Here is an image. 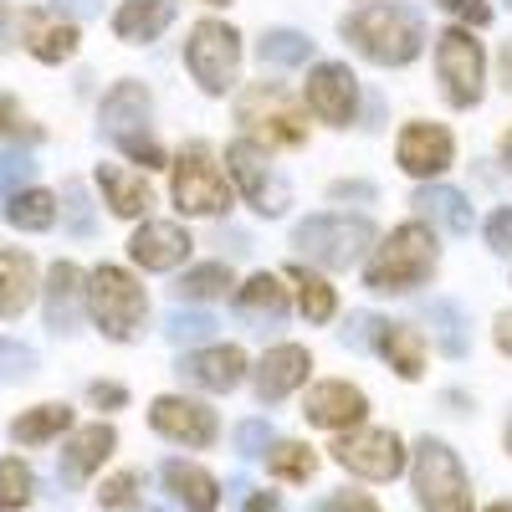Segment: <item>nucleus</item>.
<instances>
[{
  "label": "nucleus",
  "instance_id": "1",
  "mask_svg": "<svg viewBox=\"0 0 512 512\" xmlns=\"http://www.w3.org/2000/svg\"><path fill=\"white\" fill-rule=\"evenodd\" d=\"M436 262H441V246L431 236V226L420 221H405L384 236L364 267V287L369 292H384V297H400V292H415L436 277Z\"/></svg>",
  "mask_w": 512,
  "mask_h": 512
},
{
  "label": "nucleus",
  "instance_id": "2",
  "mask_svg": "<svg viewBox=\"0 0 512 512\" xmlns=\"http://www.w3.org/2000/svg\"><path fill=\"white\" fill-rule=\"evenodd\" d=\"M344 41L379 67H405L425 47V26L410 6H390L384 0V6H364V11L344 16Z\"/></svg>",
  "mask_w": 512,
  "mask_h": 512
},
{
  "label": "nucleus",
  "instance_id": "3",
  "mask_svg": "<svg viewBox=\"0 0 512 512\" xmlns=\"http://www.w3.org/2000/svg\"><path fill=\"white\" fill-rule=\"evenodd\" d=\"M236 118L256 149H297L308 134V123L297 113V103L287 98L282 82H251L236 103Z\"/></svg>",
  "mask_w": 512,
  "mask_h": 512
},
{
  "label": "nucleus",
  "instance_id": "4",
  "mask_svg": "<svg viewBox=\"0 0 512 512\" xmlns=\"http://www.w3.org/2000/svg\"><path fill=\"white\" fill-rule=\"evenodd\" d=\"M98 118H103V134L134 164H149V169L164 164V149H159L154 128H149V88L144 82H118V88L103 98Z\"/></svg>",
  "mask_w": 512,
  "mask_h": 512
},
{
  "label": "nucleus",
  "instance_id": "5",
  "mask_svg": "<svg viewBox=\"0 0 512 512\" xmlns=\"http://www.w3.org/2000/svg\"><path fill=\"white\" fill-rule=\"evenodd\" d=\"M88 313H93V323L108 338L128 344V338L144 328V318H149V292L128 277L123 267H98L88 277Z\"/></svg>",
  "mask_w": 512,
  "mask_h": 512
},
{
  "label": "nucleus",
  "instance_id": "6",
  "mask_svg": "<svg viewBox=\"0 0 512 512\" xmlns=\"http://www.w3.org/2000/svg\"><path fill=\"white\" fill-rule=\"evenodd\" d=\"M169 169H175L169 190H175V205L185 216H221V210H231V180L216 164V154H210V144H185Z\"/></svg>",
  "mask_w": 512,
  "mask_h": 512
},
{
  "label": "nucleus",
  "instance_id": "7",
  "mask_svg": "<svg viewBox=\"0 0 512 512\" xmlns=\"http://www.w3.org/2000/svg\"><path fill=\"white\" fill-rule=\"evenodd\" d=\"M415 497L425 512H472V482L446 441L425 436L415 446Z\"/></svg>",
  "mask_w": 512,
  "mask_h": 512
},
{
  "label": "nucleus",
  "instance_id": "8",
  "mask_svg": "<svg viewBox=\"0 0 512 512\" xmlns=\"http://www.w3.org/2000/svg\"><path fill=\"white\" fill-rule=\"evenodd\" d=\"M369 241H374V226L364 216H313L292 231V246L303 256H313L318 267H333V272L354 267Z\"/></svg>",
  "mask_w": 512,
  "mask_h": 512
},
{
  "label": "nucleus",
  "instance_id": "9",
  "mask_svg": "<svg viewBox=\"0 0 512 512\" xmlns=\"http://www.w3.org/2000/svg\"><path fill=\"white\" fill-rule=\"evenodd\" d=\"M185 67H190V77L200 82L210 98L231 93L236 67H241V36H236V26H226V21H200V26L190 31V41H185Z\"/></svg>",
  "mask_w": 512,
  "mask_h": 512
},
{
  "label": "nucleus",
  "instance_id": "10",
  "mask_svg": "<svg viewBox=\"0 0 512 512\" xmlns=\"http://www.w3.org/2000/svg\"><path fill=\"white\" fill-rule=\"evenodd\" d=\"M482 41L472 31H441L436 36V77H441V93L451 108H472L482 103Z\"/></svg>",
  "mask_w": 512,
  "mask_h": 512
},
{
  "label": "nucleus",
  "instance_id": "11",
  "mask_svg": "<svg viewBox=\"0 0 512 512\" xmlns=\"http://www.w3.org/2000/svg\"><path fill=\"white\" fill-rule=\"evenodd\" d=\"M226 164H231V180H236V190L246 195V205H251V210H262V216H282V210L292 205L287 180L267 164V154L256 149L251 139L231 144V149H226Z\"/></svg>",
  "mask_w": 512,
  "mask_h": 512
},
{
  "label": "nucleus",
  "instance_id": "12",
  "mask_svg": "<svg viewBox=\"0 0 512 512\" xmlns=\"http://www.w3.org/2000/svg\"><path fill=\"white\" fill-rule=\"evenodd\" d=\"M333 461L364 482H395L405 472V441L395 431H354L333 446Z\"/></svg>",
  "mask_w": 512,
  "mask_h": 512
},
{
  "label": "nucleus",
  "instance_id": "13",
  "mask_svg": "<svg viewBox=\"0 0 512 512\" xmlns=\"http://www.w3.org/2000/svg\"><path fill=\"white\" fill-rule=\"evenodd\" d=\"M149 425H154L159 436L180 441V446H216V436H221L216 410H205L190 395H159L149 405Z\"/></svg>",
  "mask_w": 512,
  "mask_h": 512
},
{
  "label": "nucleus",
  "instance_id": "14",
  "mask_svg": "<svg viewBox=\"0 0 512 512\" xmlns=\"http://www.w3.org/2000/svg\"><path fill=\"white\" fill-rule=\"evenodd\" d=\"M395 154H400V169H405V175L436 180V175H446L451 159H456V139H451L446 123H405V134H400Z\"/></svg>",
  "mask_w": 512,
  "mask_h": 512
},
{
  "label": "nucleus",
  "instance_id": "15",
  "mask_svg": "<svg viewBox=\"0 0 512 512\" xmlns=\"http://www.w3.org/2000/svg\"><path fill=\"white\" fill-rule=\"evenodd\" d=\"M308 108L328 123V128H349L354 108H359V82L344 62H318L308 77Z\"/></svg>",
  "mask_w": 512,
  "mask_h": 512
},
{
  "label": "nucleus",
  "instance_id": "16",
  "mask_svg": "<svg viewBox=\"0 0 512 512\" xmlns=\"http://www.w3.org/2000/svg\"><path fill=\"white\" fill-rule=\"evenodd\" d=\"M364 410H369V400L349 379H323L303 400V415H308V425H318V431H349V425L364 420Z\"/></svg>",
  "mask_w": 512,
  "mask_h": 512
},
{
  "label": "nucleus",
  "instance_id": "17",
  "mask_svg": "<svg viewBox=\"0 0 512 512\" xmlns=\"http://www.w3.org/2000/svg\"><path fill=\"white\" fill-rule=\"evenodd\" d=\"M308 374H313V354H308L303 344H277V349L262 354V364H256V374H251V379H256V400L277 405V400H287Z\"/></svg>",
  "mask_w": 512,
  "mask_h": 512
},
{
  "label": "nucleus",
  "instance_id": "18",
  "mask_svg": "<svg viewBox=\"0 0 512 512\" xmlns=\"http://www.w3.org/2000/svg\"><path fill=\"white\" fill-rule=\"evenodd\" d=\"M180 379L195 384V390H216V395H226V390H236V384L246 379V354H241L236 344L195 349V354L180 359Z\"/></svg>",
  "mask_w": 512,
  "mask_h": 512
},
{
  "label": "nucleus",
  "instance_id": "19",
  "mask_svg": "<svg viewBox=\"0 0 512 512\" xmlns=\"http://www.w3.org/2000/svg\"><path fill=\"white\" fill-rule=\"evenodd\" d=\"M128 256L144 267V272H169V267H180L185 256H190V236L185 226L175 221H149L134 231V241H128Z\"/></svg>",
  "mask_w": 512,
  "mask_h": 512
},
{
  "label": "nucleus",
  "instance_id": "20",
  "mask_svg": "<svg viewBox=\"0 0 512 512\" xmlns=\"http://www.w3.org/2000/svg\"><path fill=\"white\" fill-rule=\"evenodd\" d=\"M82 303H88V277H82L72 262H57L47 272V328L52 333H77Z\"/></svg>",
  "mask_w": 512,
  "mask_h": 512
},
{
  "label": "nucleus",
  "instance_id": "21",
  "mask_svg": "<svg viewBox=\"0 0 512 512\" xmlns=\"http://www.w3.org/2000/svg\"><path fill=\"white\" fill-rule=\"evenodd\" d=\"M113 446H118L113 425H88V431H77V436L67 441V451H62V482H67V487L88 482L98 466L113 456Z\"/></svg>",
  "mask_w": 512,
  "mask_h": 512
},
{
  "label": "nucleus",
  "instance_id": "22",
  "mask_svg": "<svg viewBox=\"0 0 512 512\" xmlns=\"http://www.w3.org/2000/svg\"><path fill=\"white\" fill-rule=\"evenodd\" d=\"M21 41L36 62H67L77 52V26L72 21H52L47 11H26L21 16Z\"/></svg>",
  "mask_w": 512,
  "mask_h": 512
},
{
  "label": "nucleus",
  "instance_id": "23",
  "mask_svg": "<svg viewBox=\"0 0 512 512\" xmlns=\"http://www.w3.org/2000/svg\"><path fill=\"white\" fill-rule=\"evenodd\" d=\"M159 477H164L169 497H175L180 507H190V512H216V507H221L216 477H210L205 466H195V461H164Z\"/></svg>",
  "mask_w": 512,
  "mask_h": 512
},
{
  "label": "nucleus",
  "instance_id": "24",
  "mask_svg": "<svg viewBox=\"0 0 512 512\" xmlns=\"http://www.w3.org/2000/svg\"><path fill=\"white\" fill-rule=\"evenodd\" d=\"M169 21H175V0H123L113 11L118 41H134V47H144L159 31H169Z\"/></svg>",
  "mask_w": 512,
  "mask_h": 512
},
{
  "label": "nucleus",
  "instance_id": "25",
  "mask_svg": "<svg viewBox=\"0 0 512 512\" xmlns=\"http://www.w3.org/2000/svg\"><path fill=\"white\" fill-rule=\"evenodd\" d=\"M98 185H103V200H108V210H113V216H123V221L144 216V210L154 205V190H149V180L128 175V169H118V164H98Z\"/></svg>",
  "mask_w": 512,
  "mask_h": 512
},
{
  "label": "nucleus",
  "instance_id": "26",
  "mask_svg": "<svg viewBox=\"0 0 512 512\" xmlns=\"http://www.w3.org/2000/svg\"><path fill=\"white\" fill-rule=\"evenodd\" d=\"M236 308H241V318H251V323H262V328H272V323H282L287 318V287H282V277H272V272H256L241 292H236Z\"/></svg>",
  "mask_w": 512,
  "mask_h": 512
},
{
  "label": "nucleus",
  "instance_id": "27",
  "mask_svg": "<svg viewBox=\"0 0 512 512\" xmlns=\"http://www.w3.org/2000/svg\"><path fill=\"white\" fill-rule=\"evenodd\" d=\"M31 292H36V267H31V256H26V251H11V246H0V318L26 313Z\"/></svg>",
  "mask_w": 512,
  "mask_h": 512
},
{
  "label": "nucleus",
  "instance_id": "28",
  "mask_svg": "<svg viewBox=\"0 0 512 512\" xmlns=\"http://www.w3.org/2000/svg\"><path fill=\"white\" fill-rule=\"evenodd\" d=\"M374 349L395 364L400 379H420L425 374V338L410 323H384L379 338H374Z\"/></svg>",
  "mask_w": 512,
  "mask_h": 512
},
{
  "label": "nucleus",
  "instance_id": "29",
  "mask_svg": "<svg viewBox=\"0 0 512 512\" xmlns=\"http://www.w3.org/2000/svg\"><path fill=\"white\" fill-rule=\"evenodd\" d=\"M410 205L420 210V216H431L436 226H446L451 236H466V231H472V205H466V195L451 190V185H425V190H415Z\"/></svg>",
  "mask_w": 512,
  "mask_h": 512
},
{
  "label": "nucleus",
  "instance_id": "30",
  "mask_svg": "<svg viewBox=\"0 0 512 512\" xmlns=\"http://www.w3.org/2000/svg\"><path fill=\"white\" fill-rule=\"evenodd\" d=\"M6 221L16 231H47L57 221V195L52 190H16L6 205Z\"/></svg>",
  "mask_w": 512,
  "mask_h": 512
},
{
  "label": "nucleus",
  "instance_id": "31",
  "mask_svg": "<svg viewBox=\"0 0 512 512\" xmlns=\"http://www.w3.org/2000/svg\"><path fill=\"white\" fill-rule=\"evenodd\" d=\"M256 57H262L267 67H303L313 57V41L303 31H292V26H277V31H267L262 41H256Z\"/></svg>",
  "mask_w": 512,
  "mask_h": 512
},
{
  "label": "nucleus",
  "instance_id": "32",
  "mask_svg": "<svg viewBox=\"0 0 512 512\" xmlns=\"http://www.w3.org/2000/svg\"><path fill=\"white\" fill-rule=\"evenodd\" d=\"M67 425H72V410H67V405H36V410H26V415L11 425V436H16L21 446H41V441L62 436Z\"/></svg>",
  "mask_w": 512,
  "mask_h": 512
},
{
  "label": "nucleus",
  "instance_id": "33",
  "mask_svg": "<svg viewBox=\"0 0 512 512\" xmlns=\"http://www.w3.org/2000/svg\"><path fill=\"white\" fill-rule=\"evenodd\" d=\"M287 277H292V287H297V308H303V318H308V323H328L333 308H338L333 287H328L318 272H308V267H292Z\"/></svg>",
  "mask_w": 512,
  "mask_h": 512
},
{
  "label": "nucleus",
  "instance_id": "34",
  "mask_svg": "<svg viewBox=\"0 0 512 512\" xmlns=\"http://www.w3.org/2000/svg\"><path fill=\"white\" fill-rule=\"evenodd\" d=\"M425 323L436 328V344H441V354H451V359H461V354H466V313H461L456 303H446V297H436V303H425Z\"/></svg>",
  "mask_w": 512,
  "mask_h": 512
},
{
  "label": "nucleus",
  "instance_id": "35",
  "mask_svg": "<svg viewBox=\"0 0 512 512\" xmlns=\"http://www.w3.org/2000/svg\"><path fill=\"white\" fill-rule=\"evenodd\" d=\"M267 466H272V477H282V482H308L318 472V456L303 441H272L267 446Z\"/></svg>",
  "mask_w": 512,
  "mask_h": 512
},
{
  "label": "nucleus",
  "instance_id": "36",
  "mask_svg": "<svg viewBox=\"0 0 512 512\" xmlns=\"http://www.w3.org/2000/svg\"><path fill=\"white\" fill-rule=\"evenodd\" d=\"M231 287H236V277H231L226 262H205V267H190L175 292L185 297V303H210V297H221V292H231Z\"/></svg>",
  "mask_w": 512,
  "mask_h": 512
},
{
  "label": "nucleus",
  "instance_id": "37",
  "mask_svg": "<svg viewBox=\"0 0 512 512\" xmlns=\"http://www.w3.org/2000/svg\"><path fill=\"white\" fill-rule=\"evenodd\" d=\"M36 492V477H31V466L26 461H0V512H16L26 507Z\"/></svg>",
  "mask_w": 512,
  "mask_h": 512
},
{
  "label": "nucleus",
  "instance_id": "38",
  "mask_svg": "<svg viewBox=\"0 0 512 512\" xmlns=\"http://www.w3.org/2000/svg\"><path fill=\"white\" fill-rule=\"evenodd\" d=\"M36 369V354L26 344H11V338H0V384L6 379H26Z\"/></svg>",
  "mask_w": 512,
  "mask_h": 512
},
{
  "label": "nucleus",
  "instance_id": "39",
  "mask_svg": "<svg viewBox=\"0 0 512 512\" xmlns=\"http://www.w3.org/2000/svg\"><path fill=\"white\" fill-rule=\"evenodd\" d=\"M210 328H216V323H210L205 313H185V308H180L175 318H169L164 333L175 338V344H200V338H210Z\"/></svg>",
  "mask_w": 512,
  "mask_h": 512
},
{
  "label": "nucleus",
  "instance_id": "40",
  "mask_svg": "<svg viewBox=\"0 0 512 512\" xmlns=\"http://www.w3.org/2000/svg\"><path fill=\"white\" fill-rule=\"evenodd\" d=\"M134 497H139V472H118L113 482L98 487V502H103V507H128Z\"/></svg>",
  "mask_w": 512,
  "mask_h": 512
},
{
  "label": "nucleus",
  "instance_id": "41",
  "mask_svg": "<svg viewBox=\"0 0 512 512\" xmlns=\"http://www.w3.org/2000/svg\"><path fill=\"white\" fill-rule=\"evenodd\" d=\"M67 226L72 236H93V210H88V190L67 185Z\"/></svg>",
  "mask_w": 512,
  "mask_h": 512
},
{
  "label": "nucleus",
  "instance_id": "42",
  "mask_svg": "<svg viewBox=\"0 0 512 512\" xmlns=\"http://www.w3.org/2000/svg\"><path fill=\"white\" fill-rule=\"evenodd\" d=\"M379 328H384V318H374V313H354L349 328H344V344H349V349H369L374 338H379Z\"/></svg>",
  "mask_w": 512,
  "mask_h": 512
},
{
  "label": "nucleus",
  "instance_id": "43",
  "mask_svg": "<svg viewBox=\"0 0 512 512\" xmlns=\"http://www.w3.org/2000/svg\"><path fill=\"white\" fill-rule=\"evenodd\" d=\"M31 180V159L21 154H0V195H16Z\"/></svg>",
  "mask_w": 512,
  "mask_h": 512
},
{
  "label": "nucleus",
  "instance_id": "44",
  "mask_svg": "<svg viewBox=\"0 0 512 512\" xmlns=\"http://www.w3.org/2000/svg\"><path fill=\"white\" fill-rule=\"evenodd\" d=\"M236 446H241V456H267L272 431H267L262 420H246V425H236Z\"/></svg>",
  "mask_w": 512,
  "mask_h": 512
},
{
  "label": "nucleus",
  "instance_id": "45",
  "mask_svg": "<svg viewBox=\"0 0 512 512\" xmlns=\"http://www.w3.org/2000/svg\"><path fill=\"white\" fill-rule=\"evenodd\" d=\"M308 512H379L364 492H333V497H323L318 507H308Z\"/></svg>",
  "mask_w": 512,
  "mask_h": 512
},
{
  "label": "nucleus",
  "instance_id": "46",
  "mask_svg": "<svg viewBox=\"0 0 512 512\" xmlns=\"http://www.w3.org/2000/svg\"><path fill=\"white\" fill-rule=\"evenodd\" d=\"M487 246H492V251H512V205L492 210V221H487Z\"/></svg>",
  "mask_w": 512,
  "mask_h": 512
},
{
  "label": "nucleus",
  "instance_id": "47",
  "mask_svg": "<svg viewBox=\"0 0 512 512\" xmlns=\"http://www.w3.org/2000/svg\"><path fill=\"white\" fill-rule=\"evenodd\" d=\"M436 6L451 11V16H461V21H477V26L492 21V6H487V0H436Z\"/></svg>",
  "mask_w": 512,
  "mask_h": 512
},
{
  "label": "nucleus",
  "instance_id": "48",
  "mask_svg": "<svg viewBox=\"0 0 512 512\" xmlns=\"http://www.w3.org/2000/svg\"><path fill=\"white\" fill-rule=\"evenodd\" d=\"M11 134H36V128H26V118H21L11 93H0V139H11Z\"/></svg>",
  "mask_w": 512,
  "mask_h": 512
},
{
  "label": "nucleus",
  "instance_id": "49",
  "mask_svg": "<svg viewBox=\"0 0 512 512\" xmlns=\"http://www.w3.org/2000/svg\"><path fill=\"white\" fill-rule=\"evenodd\" d=\"M88 395H93V405H103V410H108V405H123V400H128V390H123V384H93Z\"/></svg>",
  "mask_w": 512,
  "mask_h": 512
},
{
  "label": "nucleus",
  "instance_id": "50",
  "mask_svg": "<svg viewBox=\"0 0 512 512\" xmlns=\"http://www.w3.org/2000/svg\"><path fill=\"white\" fill-rule=\"evenodd\" d=\"M492 338H497V349L512 359V313H497V328H492Z\"/></svg>",
  "mask_w": 512,
  "mask_h": 512
},
{
  "label": "nucleus",
  "instance_id": "51",
  "mask_svg": "<svg viewBox=\"0 0 512 512\" xmlns=\"http://www.w3.org/2000/svg\"><path fill=\"white\" fill-rule=\"evenodd\" d=\"M241 512H282V507H277V497H272V492H251Z\"/></svg>",
  "mask_w": 512,
  "mask_h": 512
},
{
  "label": "nucleus",
  "instance_id": "52",
  "mask_svg": "<svg viewBox=\"0 0 512 512\" xmlns=\"http://www.w3.org/2000/svg\"><path fill=\"white\" fill-rule=\"evenodd\" d=\"M57 6H62V11H72V16H93V11L103 6V0H57Z\"/></svg>",
  "mask_w": 512,
  "mask_h": 512
},
{
  "label": "nucleus",
  "instance_id": "53",
  "mask_svg": "<svg viewBox=\"0 0 512 512\" xmlns=\"http://www.w3.org/2000/svg\"><path fill=\"white\" fill-rule=\"evenodd\" d=\"M497 67H502V88L512 93V41H502V57H497Z\"/></svg>",
  "mask_w": 512,
  "mask_h": 512
},
{
  "label": "nucleus",
  "instance_id": "54",
  "mask_svg": "<svg viewBox=\"0 0 512 512\" xmlns=\"http://www.w3.org/2000/svg\"><path fill=\"white\" fill-rule=\"evenodd\" d=\"M0 47H11V6L0 0Z\"/></svg>",
  "mask_w": 512,
  "mask_h": 512
},
{
  "label": "nucleus",
  "instance_id": "55",
  "mask_svg": "<svg viewBox=\"0 0 512 512\" xmlns=\"http://www.w3.org/2000/svg\"><path fill=\"white\" fill-rule=\"evenodd\" d=\"M497 154H502V164H512V128L502 134V144H497Z\"/></svg>",
  "mask_w": 512,
  "mask_h": 512
},
{
  "label": "nucleus",
  "instance_id": "56",
  "mask_svg": "<svg viewBox=\"0 0 512 512\" xmlns=\"http://www.w3.org/2000/svg\"><path fill=\"white\" fill-rule=\"evenodd\" d=\"M487 512H512V502H492V507H487Z\"/></svg>",
  "mask_w": 512,
  "mask_h": 512
},
{
  "label": "nucleus",
  "instance_id": "57",
  "mask_svg": "<svg viewBox=\"0 0 512 512\" xmlns=\"http://www.w3.org/2000/svg\"><path fill=\"white\" fill-rule=\"evenodd\" d=\"M507 451H512V431H507Z\"/></svg>",
  "mask_w": 512,
  "mask_h": 512
},
{
  "label": "nucleus",
  "instance_id": "58",
  "mask_svg": "<svg viewBox=\"0 0 512 512\" xmlns=\"http://www.w3.org/2000/svg\"><path fill=\"white\" fill-rule=\"evenodd\" d=\"M210 6H226V0H210Z\"/></svg>",
  "mask_w": 512,
  "mask_h": 512
},
{
  "label": "nucleus",
  "instance_id": "59",
  "mask_svg": "<svg viewBox=\"0 0 512 512\" xmlns=\"http://www.w3.org/2000/svg\"><path fill=\"white\" fill-rule=\"evenodd\" d=\"M149 512H159V507H149Z\"/></svg>",
  "mask_w": 512,
  "mask_h": 512
},
{
  "label": "nucleus",
  "instance_id": "60",
  "mask_svg": "<svg viewBox=\"0 0 512 512\" xmlns=\"http://www.w3.org/2000/svg\"><path fill=\"white\" fill-rule=\"evenodd\" d=\"M507 6H512V0H507Z\"/></svg>",
  "mask_w": 512,
  "mask_h": 512
}]
</instances>
